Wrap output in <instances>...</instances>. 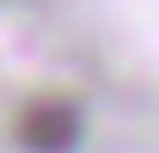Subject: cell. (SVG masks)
<instances>
[{"mask_svg":"<svg viewBox=\"0 0 159 153\" xmlns=\"http://www.w3.org/2000/svg\"><path fill=\"white\" fill-rule=\"evenodd\" d=\"M12 141H19V153H80L86 110H80L74 98H61V92H43V98H31L19 110Z\"/></svg>","mask_w":159,"mask_h":153,"instance_id":"1","label":"cell"}]
</instances>
